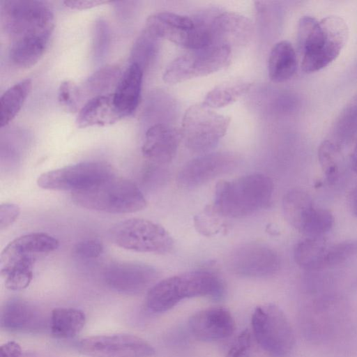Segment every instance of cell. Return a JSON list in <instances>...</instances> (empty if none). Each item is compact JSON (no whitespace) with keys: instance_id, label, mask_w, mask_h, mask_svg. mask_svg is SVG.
Listing matches in <instances>:
<instances>
[{"instance_id":"obj_1","label":"cell","mask_w":357,"mask_h":357,"mask_svg":"<svg viewBox=\"0 0 357 357\" xmlns=\"http://www.w3.org/2000/svg\"><path fill=\"white\" fill-rule=\"evenodd\" d=\"M1 22L9 41L12 63L22 68L33 66L45 52L54 29V15L45 1H1Z\"/></svg>"},{"instance_id":"obj_2","label":"cell","mask_w":357,"mask_h":357,"mask_svg":"<svg viewBox=\"0 0 357 357\" xmlns=\"http://www.w3.org/2000/svg\"><path fill=\"white\" fill-rule=\"evenodd\" d=\"M348 36L347 24L340 16L329 15L320 20L302 17L297 29L302 70L314 73L328 66L339 56Z\"/></svg>"},{"instance_id":"obj_3","label":"cell","mask_w":357,"mask_h":357,"mask_svg":"<svg viewBox=\"0 0 357 357\" xmlns=\"http://www.w3.org/2000/svg\"><path fill=\"white\" fill-rule=\"evenodd\" d=\"M273 192L271 178L263 174L222 181L216 185L213 208L222 217L243 218L265 208Z\"/></svg>"},{"instance_id":"obj_4","label":"cell","mask_w":357,"mask_h":357,"mask_svg":"<svg viewBox=\"0 0 357 357\" xmlns=\"http://www.w3.org/2000/svg\"><path fill=\"white\" fill-rule=\"evenodd\" d=\"M59 241L43 232L30 233L10 241L0 257V272L7 289H26L33 276V265L38 257L56 250Z\"/></svg>"},{"instance_id":"obj_5","label":"cell","mask_w":357,"mask_h":357,"mask_svg":"<svg viewBox=\"0 0 357 357\" xmlns=\"http://www.w3.org/2000/svg\"><path fill=\"white\" fill-rule=\"evenodd\" d=\"M78 206L109 213H130L142 210L146 201L132 181L112 176L88 188L72 192Z\"/></svg>"},{"instance_id":"obj_6","label":"cell","mask_w":357,"mask_h":357,"mask_svg":"<svg viewBox=\"0 0 357 357\" xmlns=\"http://www.w3.org/2000/svg\"><path fill=\"white\" fill-rule=\"evenodd\" d=\"M229 123L228 116L215 112L203 103L196 104L185 111L180 132L189 150L205 154L225 136Z\"/></svg>"},{"instance_id":"obj_7","label":"cell","mask_w":357,"mask_h":357,"mask_svg":"<svg viewBox=\"0 0 357 357\" xmlns=\"http://www.w3.org/2000/svg\"><path fill=\"white\" fill-rule=\"evenodd\" d=\"M117 246L139 252L164 254L174 246L169 233L161 225L142 218H130L115 224L109 231Z\"/></svg>"},{"instance_id":"obj_8","label":"cell","mask_w":357,"mask_h":357,"mask_svg":"<svg viewBox=\"0 0 357 357\" xmlns=\"http://www.w3.org/2000/svg\"><path fill=\"white\" fill-rule=\"evenodd\" d=\"M252 327L257 343L270 354L285 356L294 347L293 328L284 312L275 304L257 307L252 316Z\"/></svg>"},{"instance_id":"obj_9","label":"cell","mask_w":357,"mask_h":357,"mask_svg":"<svg viewBox=\"0 0 357 357\" xmlns=\"http://www.w3.org/2000/svg\"><path fill=\"white\" fill-rule=\"evenodd\" d=\"M231 54V47L225 45L189 51L169 64L163 73V80L168 84H177L214 73L229 64Z\"/></svg>"},{"instance_id":"obj_10","label":"cell","mask_w":357,"mask_h":357,"mask_svg":"<svg viewBox=\"0 0 357 357\" xmlns=\"http://www.w3.org/2000/svg\"><path fill=\"white\" fill-rule=\"evenodd\" d=\"M282 208L290 225L307 236H322L333 227L332 213L316 206L310 195L303 190L288 191L283 197Z\"/></svg>"},{"instance_id":"obj_11","label":"cell","mask_w":357,"mask_h":357,"mask_svg":"<svg viewBox=\"0 0 357 357\" xmlns=\"http://www.w3.org/2000/svg\"><path fill=\"white\" fill-rule=\"evenodd\" d=\"M114 175L105 162L86 161L45 172L37 179L39 187L46 190H72L88 188Z\"/></svg>"},{"instance_id":"obj_12","label":"cell","mask_w":357,"mask_h":357,"mask_svg":"<svg viewBox=\"0 0 357 357\" xmlns=\"http://www.w3.org/2000/svg\"><path fill=\"white\" fill-rule=\"evenodd\" d=\"M159 39H167L189 51L204 48V33L192 17L172 12H160L149 16L145 27Z\"/></svg>"},{"instance_id":"obj_13","label":"cell","mask_w":357,"mask_h":357,"mask_svg":"<svg viewBox=\"0 0 357 357\" xmlns=\"http://www.w3.org/2000/svg\"><path fill=\"white\" fill-rule=\"evenodd\" d=\"M75 347L91 357H151L155 352L144 339L123 333L87 337L78 341Z\"/></svg>"},{"instance_id":"obj_14","label":"cell","mask_w":357,"mask_h":357,"mask_svg":"<svg viewBox=\"0 0 357 357\" xmlns=\"http://www.w3.org/2000/svg\"><path fill=\"white\" fill-rule=\"evenodd\" d=\"M233 273L243 277L262 278L275 274L280 268L278 252L260 243H248L234 249L226 259Z\"/></svg>"},{"instance_id":"obj_15","label":"cell","mask_w":357,"mask_h":357,"mask_svg":"<svg viewBox=\"0 0 357 357\" xmlns=\"http://www.w3.org/2000/svg\"><path fill=\"white\" fill-rule=\"evenodd\" d=\"M158 278V273L154 267L137 262H115L103 273L107 287L127 295H137L149 289Z\"/></svg>"},{"instance_id":"obj_16","label":"cell","mask_w":357,"mask_h":357,"mask_svg":"<svg viewBox=\"0 0 357 357\" xmlns=\"http://www.w3.org/2000/svg\"><path fill=\"white\" fill-rule=\"evenodd\" d=\"M236 163L237 157L232 153H205L183 167L178 175V182L187 188L198 187L229 172Z\"/></svg>"},{"instance_id":"obj_17","label":"cell","mask_w":357,"mask_h":357,"mask_svg":"<svg viewBox=\"0 0 357 357\" xmlns=\"http://www.w3.org/2000/svg\"><path fill=\"white\" fill-rule=\"evenodd\" d=\"M49 321L41 309L21 298L7 301L1 310V327L10 332L41 333L49 326Z\"/></svg>"},{"instance_id":"obj_18","label":"cell","mask_w":357,"mask_h":357,"mask_svg":"<svg viewBox=\"0 0 357 357\" xmlns=\"http://www.w3.org/2000/svg\"><path fill=\"white\" fill-rule=\"evenodd\" d=\"M192 334L204 342L222 340L232 335L236 324L230 311L222 306L200 310L189 319Z\"/></svg>"},{"instance_id":"obj_19","label":"cell","mask_w":357,"mask_h":357,"mask_svg":"<svg viewBox=\"0 0 357 357\" xmlns=\"http://www.w3.org/2000/svg\"><path fill=\"white\" fill-rule=\"evenodd\" d=\"M181 139L180 131L164 123H154L145 132L142 155L155 165L168 164L175 157Z\"/></svg>"},{"instance_id":"obj_20","label":"cell","mask_w":357,"mask_h":357,"mask_svg":"<svg viewBox=\"0 0 357 357\" xmlns=\"http://www.w3.org/2000/svg\"><path fill=\"white\" fill-rule=\"evenodd\" d=\"M210 29L213 45L231 47L248 42L252 34V26L249 19L243 15L216 9Z\"/></svg>"},{"instance_id":"obj_21","label":"cell","mask_w":357,"mask_h":357,"mask_svg":"<svg viewBox=\"0 0 357 357\" xmlns=\"http://www.w3.org/2000/svg\"><path fill=\"white\" fill-rule=\"evenodd\" d=\"M144 71L135 63H130L122 73L113 93L115 105L123 118L133 114L141 96Z\"/></svg>"},{"instance_id":"obj_22","label":"cell","mask_w":357,"mask_h":357,"mask_svg":"<svg viewBox=\"0 0 357 357\" xmlns=\"http://www.w3.org/2000/svg\"><path fill=\"white\" fill-rule=\"evenodd\" d=\"M121 119L112 93L88 100L78 112L76 124L81 128L104 126L115 123Z\"/></svg>"},{"instance_id":"obj_23","label":"cell","mask_w":357,"mask_h":357,"mask_svg":"<svg viewBox=\"0 0 357 357\" xmlns=\"http://www.w3.org/2000/svg\"><path fill=\"white\" fill-rule=\"evenodd\" d=\"M331 245L322 236H307L296 245L294 260L300 267L308 271L327 268Z\"/></svg>"},{"instance_id":"obj_24","label":"cell","mask_w":357,"mask_h":357,"mask_svg":"<svg viewBox=\"0 0 357 357\" xmlns=\"http://www.w3.org/2000/svg\"><path fill=\"white\" fill-rule=\"evenodd\" d=\"M297 66V56L291 43L287 40L275 43L268 59L270 79L275 83L286 82L294 76Z\"/></svg>"},{"instance_id":"obj_25","label":"cell","mask_w":357,"mask_h":357,"mask_svg":"<svg viewBox=\"0 0 357 357\" xmlns=\"http://www.w3.org/2000/svg\"><path fill=\"white\" fill-rule=\"evenodd\" d=\"M49 320L52 335L68 339L73 337L82 330L86 323V315L77 308L58 307L52 311Z\"/></svg>"},{"instance_id":"obj_26","label":"cell","mask_w":357,"mask_h":357,"mask_svg":"<svg viewBox=\"0 0 357 357\" xmlns=\"http://www.w3.org/2000/svg\"><path fill=\"white\" fill-rule=\"evenodd\" d=\"M122 75L119 67L114 65L103 66L91 74L79 86L86 102L94 97L112 93Z\"/></svg>"},{"instance_id":"obj_27","label":"cell","mask_w":357,"mask_h":357,"mask_svg":"<svg viewBox=\"0 0 357 357\" xmlns=\"http://www.w3.org/2000/svg\"><path fill=\"white\" fill-rule=\"evenodd\" d=\"M32 88L30 79H23L8 89L1 97V127L3 128L20 111Z\"/></svg>"},{"instance_id":"obj_28","label":"cell","mask_w":357,"mask_h":357,"mask_svg":"<svg viewBox=\"0 0 357 357\" xmlns=\"http://www.w3.org/2000/svg\"><path fill=\"white\" fill-rule=\"evenodd\" d=\"M252 84L248 81H236L220 84L206 95L204 105L211 109L229 105L249 91Z\"/></svg>"},{"instance_id":"obj_29","label":"cell","mask_w":357,"mask_h":357,"mask_svg":"<svg viewBox=\"0 0 357 357\" xmlns=\"http://www.w3.org/2000/svg\"><path fill=\"white\" fill-rule=\"evenodd\" d=\"M159 38L146 28L135 40L130 54V63L147 70L155 61L158 51Z\"/></svg>"},{"instance_id":"obj_30","label":"cell","mask_w":357,"mask_h":357,"mask_svg":"<svg viewBox=\"0 0 357 357\" xmlns=\"http://www.w3.org/2000/svg\"><path fill=\"white\" fill-rule=\"evenodd\" d=\"M318 158L327 181L335 183L340 176L342 163L340 145L331 140L323 141L318 149Z\"/></svg>"},{"instance_id":"obj_31","label":"cell","mask_w":357,"mask_h":357,"mask_svg":"<svg viewBox=\"0 0 357 357\" xmlns=\"http://www.w3.org/2000/svg\"><path fill=\"white\" fill-rule=\"evenodd\" d=\"M357 132V95L341 112L335 126V135L339 142L350 140ZM340 145V144H339Z\"/></svg>"},{"instance_id":"obj_32","label":"cell","mask_w":357,"mask_h":357,"mask_svg":"<svg viewBox=\"0 0 357 357\" xmlns=\"http://www.w3.org/2000/svg\"><path fill=\"white\" fill-rule=\"evenodd\" d=\"M111 32L108 23L103 19L96 21L92 33V56L95 63L105 59L109 49Z\"/></svg>"},{"instance_id":"obj_33","label":"cell","mask_w":357,"mask_h":357,"mask_svg":"<svg viewBox=\"0 0 357 357\" xmlns=\"http://www.w3.org/2000/svg\"><path fill=\"white\" fill-rule=\"evenodd\" d=\"M58 101L66 112H79L85 101L79 86L71 81L62 82L59 88Z\"/></svg>"},{"instance_id":"obj_34","label":"cell","mask_w":357,"mask_h":357,"mask_svg":"<svg viewBox=\"0 0 357 357\" xmlns=\"http://www.w3.org/2000/svg\"><path fill=\"white\" fill-rule=\"evenodd\" d=\"M103 249V244L98 239H86L76 244L74 253L82 259H91L100 257Z\"/></svg>"},{"instance_id":"obj_35","label":"cell","mask_w":357,"mask_h":357,"mask_svg":"<svg viewBox=\"0 0 357 357\" xmlns=\"http://www.w3.org/2000/svg\"><path fill=\"white\" fill-rule=\"evenodd\" d=\"M252 336L249 330L242 331L231 347L226 357H250Z\"/></svg>"},{"instance_id":"obj_36","label":"cell","mask_w":357,"mask_h":357,"mask_svg":"<svg viewBox=\"0 0 357 357\" xmlns=\"http://www.w3.org/2000/svg\"><path fill=\"white\" fill-rule=\"evenodd\" d=\"M20 208L18 205L4 203L0 206V229L3 230L10 226L18 218Z\"/></svg>"},{"instance_id":"obj_37","label":"cell","mask_w":357,"mask_h":357,"mask_svg":"<svg viewBox=\"0 0 357 357\" xmlns=\"http://www.w3.org/2000/svg\"><path fill=\"white\" fill-rule=\"evenodd\" d=\"M108 2L109 1H107L97 0H66L63 1V3L66 7L70 8L71 9L84 10L101 6Z\"/></svg>"},{"instance_id":"obj_38","label":"cell","mask_w":357,"mask_h":357,"mask_svg":"<svg viewBox=\"0 0 357 357\" xmlns=\"http://www.w3.org/2000/svg\"><path fill=\"white\" fill-rule=\"evenodd\" d=\"M20 345L15 341H9L1 346L0 357H21Z\"/></svg>"},{"instance_id":"obj_39","label":"cell","mask_w":357,"mask_h":357,"mask_svg":"<svg viewBox=\"0 0 357 357\" xmlns=\"http://www.w3.org/2000/svg\"><path fill=\"white\" fill-rule=\"evenodd\" d=\"M349 204L352 213L357 217V188L351 193Z\"/></svg>"},{"instance_id":"obj_40","label":"cell","mask_w":357,"mask_h":357,"mask_svg":"<svg viewBox=\"0 0 357 357\" xmlns=\"http://www.w3.org/2000/svg\"><path fill=\"white\" fill-rule=\"evenodd\" d=\"M351 166L354 171L357 174V142L351 155Z\"/></svg>"},{"instance_id":"obj_41","label":"cell","mask_w":357,"mask_h":357,"mask_svg":"<svg viewBox=\"0 0 357 357\" xmlns=\"http://www.w3.org/2000/svg\"><path fill=\"white\" fill-rule=\"evenodd\" d=\"M21 357H51L37 352L22 353Z\"/></svg>"}]
</instances>
